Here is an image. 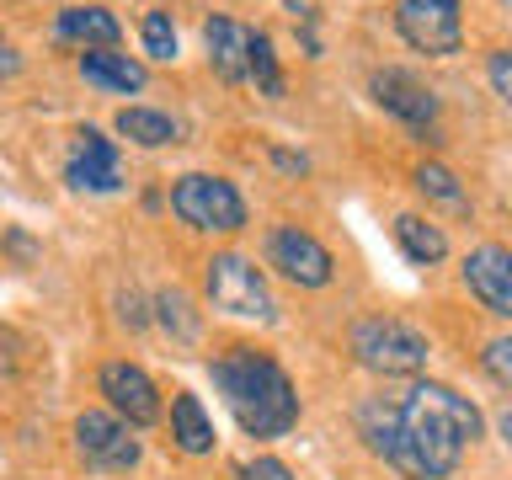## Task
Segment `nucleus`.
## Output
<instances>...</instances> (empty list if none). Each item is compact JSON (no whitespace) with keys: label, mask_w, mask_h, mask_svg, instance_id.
<instances>
[{"label":"nucleus","mask_w":512,"mask_h":480,"mask_svg":"<svg viewBox=\"0 0 512 480\" xmlns=\"http://www.w3.org/2000/svg\"><path fill=\"white\" fill-rule=\"evenodd\" d=\"M358 432L406 480H448L459 470V459L486 438V416H480L475 400H464L448 384L416 379L395 400H384V395L363 400Z\"/></svg>","instance_id":"obj_1"},{"label":"nucleus","mask_w":512,"mask_h":480,"mask_svg":"<svg viewBox=\"0 0 512 480\" xmlns=\"http://www.w3.org/2000/svg\"><path fill=\"white\" fill-rule=\"evenodd\" d=\"M208 374H214V390L224 395V406L235 411V422L246 427L251 438H283V432L299 422L294 379L283 374V363L272 358V352L251 347V342H235L208 363Z\"/></svg>","instance_id":"obj_2"},{"label":"nucleus","mask_w":512,"mask_h":480,"mask_svg":"<svg viewBox=\"0 0 512 480\" xmlns=\"http://www.w3.org/2000/svg\"><path fill=\"white\" fill-rule=\"evenodd\" d=\"M347 347H352V358H358L368 374H379V379H416L427 368V358H432L427 336L411 331L406 320H395V315L352 320Z\"/></svg>","instance_id":"obj_3"},{"label":"nucleus","mask_w":512,"mask_h":480,"mask_svg":"<svg viewBox=\"0 0 512 480\" xmlns=\"http://www.w3.org/2000/svg\"><path fill=\"white\" fill-rule=\"evenodd\" d=\"M171 208H176V219H182V224H192V230H208V235H235V230H246V198L235 192V182L208 176V171L176 176Z\"/></svg>","instance_id":"obj_4"},{"label":"nucleus","mask_w":512,"mask_h":480,"mask_svg":"<svg viewBox=\"0 0 512 480\" xmlns=\"http://www.w3.org/2000/svg\"><path fill=\"white\" fill-rule=\"evenodd\" d=\"M208 304L235 320H278V304H272V288L262 278V267L240 251H219L208 262Z\"/></svg>","instance_id":"obj_5"},{"label":"nucleus","mask_w":512,"mask_h":480,"mask_svg":"<svg viewBox=\"0 0 512 480\" xmlns=\"http://www.w3.org/2000/svg\"><path fill=\"white\" fill-rule=\"evenodd\" d=\"M395 27L416 54H432V59L464 48L459 0H395Z\"/></svg>","instance_id":"obj_6"},{"label":"nucleus","mask_w":512,"mask_h":480,"mask_svg":"<svg viewBox=\"0 0 512 480\" xmlns=\"http://www.w3.org/2000/svg\"><path fill=\"white\" fill-rule=\"evenodd\" d=\"M75 454L86 459V470L123 475L139 464V438L128 432L123 416L112 411H80L75 416Z\"/></svg>","instance_id":"obj_7"},{"label":"nucleus","mask_w":512,"mask_h":480,"mask_svg":"<svg viewBox=\"0 0 512 480\" xmlns=\"http://www.w3.org/2000/svg\"><path fill=\"white\" fill-rule=\"evenodd\" d=\"M267 262L278 267L288 283H299V288H326L336 278L331 251L320 246L310 230H299V224H278V230L267 235Z\"/></svg>","instance_id":"obj_8"},{"label":"nucleus","mask_w":512,"mask_h":480,"mask_svg":"<svg viewBox=\"0 0 512 480\" xmlns=\"http://www.w3.org/2000/svg\"><path fill=\"white\" fill-rule=\"evenodd\" d=\"M96 390L107 395L112 416H123L128 427H150L155 416H160V390H155V379L144 374L139 363H128V358H112V363L96 368Z\"/></svg>","instance_id":"obj_9"},{"label":"nucleus","mask_w":512,"mask_h":480,"mask_svg":"<svg viewBox=\"0 0 512 480\" xmlns=\"http://www.w3.org/2000/svg\"><path fill=\"white\" fill-rule=\"evenodd\" d=\"M64 182L75 192H118L123 171H118V144L96 128H80L70 155H64Z\"/></svg>","instance_id":"obj_10"},{"label":"nucleus","mask_w":512,"mask_h":480,"mask_svg":"<svg viewBox=\"0 0 512 480\" xmlns=\"http://www.w3.org/2000/svg\"><path fill=\"white\" fill-rule=\"evenodd\" d=\"M368 91H374V102L384 112H395V118L406 128H416V134H427V128L438 123V96H432L416 75H406V70H374Z\"/></svg>","instance_id":"obj_11"},{"label":"nucleus","mask_w":512,"mask_h":480,"mask_svg":"<svg viewBox=\"0 0 512 480\" xmlns=\"http://www.w3.org/2000/svg\"><path fill=\"white\" fill-rule=\"evenodd\" d=\"M464 283L496 320L512 315V251L507 246H475L464 256Z\"/></svg>","instance_id":"obj_12"},{"label":"nucleus","mask_w":512,"mask_h":480,"mask_svg":"<svg viewBox=\"0 0 512 480\" xmlns=\"http://www.w3.org/2000/svg\"><path fill=\"white\" fill-rule=\"evenodd\" d=\"M123 38V22L112 16L107 6H64L59 16H54V43H64V48H112Z\"/></svg>","instance_id":"obj_13"},{"label":"nucleus","mask_w":512,"mask_h":480,"mask_svg":"<svg viewBox=\"0 0 512 480\" xmlns=\"http://www.w3.org/2000/svg\"><path fill=\"white\" fill-rule=\"evenodd\" d=\"M203 43H208V64L219 70L224 86H240V80H246V48H251V27H240L235 16H208Z\"/></svg>","instance_id":"obj_14"},{"label":"nucleus","mask_w":512,"mask_h":480,"mask_svg":"<svg viewBox=\"0 0 512 480\" xmlns=\"http://www.w3.org/2000/svg\"><path fill=\"white\" fill-rule=\"evenodd\" d=\"M171 443L192 459L214 454V422H208L203 400L192 390H176V400H171Z\"/></svg>","instance_id":"obj_15"},{"label":"nucleus","mask_w":512,"mask_h":480,"mask_svg":"<svg viewBox=\"0 0 512 480\" xmlns=\"http://www.w3.org/2000/svg\"><path fill=\"white\" fill-rule=\"evenodd\" d=\"M80 75L91 80V86H102V91H144V64L139 59H128V54H112V48H86L80 54Z\"/></svg>","instance_id":"obj_16"},{"label":"nucleus","mask_w":512,"mask_h":480,"mask_svg":"<svg viewBox=\"0 0 512 480\" xmlns=\"http://www.w3.org/2000/svg\"><path fill=\"white\" fill-rule=\"evenodd\" d=\"M395 240H400V251H406V262H416V267H438L448 256L443 224H432L422 214H400L395 219Z\"/></svg>","instance_id":"obj_17"},{"label":"nucleus","mask_w":512,"mask_h":480,"mask_svg":"<svg viewBox=\"0 0 512 480\" xmlns=\"http://www.w3.org/2000/svg\"><path fill=\"white\" fill-rule=\"evenodd\" d=\"M112 128H118L123 139L144 144V150H160V144L176 139V123L166 118V112H155V107H123L118 118H112Z\"/></svg>","instance_id":"obj_18"},{"label":"nucleus","mask_w":512,"mask_h":480,"mask_svg":"<svg viewBox=\"0 0 512 480\" xmlns=\"http://www.w3.org/2000/svg\"><path fill=\"white\" fill-rule=\"evenodd\" d=\"M416 192H422L427 203H438V208H448V214H470V192L459 187V176L448 171V166H438V160H427V166H416Z\"/></svg>","instance_id":"obj_19"},{"label":"nucleus","mask_w":512,"mask_h":480,"mask_svg":"<svg viewBox=\"0 0 512 480\" xmlns=\"http://www.w3.org/2000/svg\"><path fill=\"white\" fill-rule=\"evenodd\" d=\"M246 75L256 80V86H262V96H272V102L283 96V70H278V54H272V38H267V32H251Z\"/></svg>","instance_id":"obj_20"},{"label":"nucleus","mask_w":512,"mask_h":480,"mask_svg":"<svg viewBox=\"0 0 512 480\" xmlns=\"http://www.w3.org/2000/svg\"><path fill=\"white\" fill-rule=\"evenodd\" d=\"M160 320H166V331H176V342H198V315H192V304L182 288H166V294L155 299Z\"/></svg>","instance_id":"obj_21"},{"label":"nucleus","mask_w":512,"mask_h":480,"mask_svg":"<svg viewBox=\"0 0 512 480\" xmlns=\"http://www.w3.org/2000/svg\"><path fill=\"white\" fill-rule=\"evenodd\" d=\"M139 38H144V54H150V59H160V64L176 59V27H171L166 11H144Z\"/></svg>","instance_id":"obj_22"},{"label":"nucleus","mask_w":512,"mask_h":480,"mask_svg":"<svg viewBox=\"0 0 512 480\" xmlns=\"http://www.w3.org/2000/svg\"><path fill=\"white\" fill-rule=\"evenodd\" d=\"M480 363H486V374H491L496 384H502V390L512 384V342H507V336H496V342L486 347V358H480Z\"/></svg>","instance_id":"obj_23"},{"label":"nucleus","mask_w":512,"mask_h":480,"mask_svg":"<svg viewBox=\"0 0 512 480\" xmlns=\"http://www.w3.org/2000/svg\"><path fill=\"white\" fill-rule=\"evenodd\" d=\"M235 480H294V470H288L283 459H272V454H262V459L240 464V475H235Z\"/></svg>","instance_id":"obj_24"},{"label":"nucleus","mask_w":512,"mask_h":480,"mask_svg":"<svg viewBox=\"0 0 512 480\" xmlns=\"http://www.w3.org/2000/svg\"><path fill=\"white\" fill-rule=\"evenodd\" d=\"M491 91L502 96V102L512 96V54H507V48H496V54H491Z\"/></svg>","instance_id":"obj_25"},{"label":"nucleus","mask_w":512,"mask_h":480,"mask_svg":"<svg viewBox=\"0 0 512 480\" xmlns=\"http://www.w3.org/2000/svg\"><path fill=\"white\" fill-rule=\"evenodd\" d=\"M272 166H278V171H294V176H304V171H310V160H304V155H294V150H272Z\"/></svg>","instance_id":"obj_26"},{"label":"nucleus","mask_w":512,"mask_h":480,"mask_svg":"<svg viewBox=\"0 0 512 480\" xmlns=\"http://www.w3.org/2000/svg\"><path fill=\"white\" fill-rule=\"evenodd\" d=\"M16 70H22V54H16V48L0 38V75H16Z\"/></svg>","instance_id":"obj_27"}]
</instances>
